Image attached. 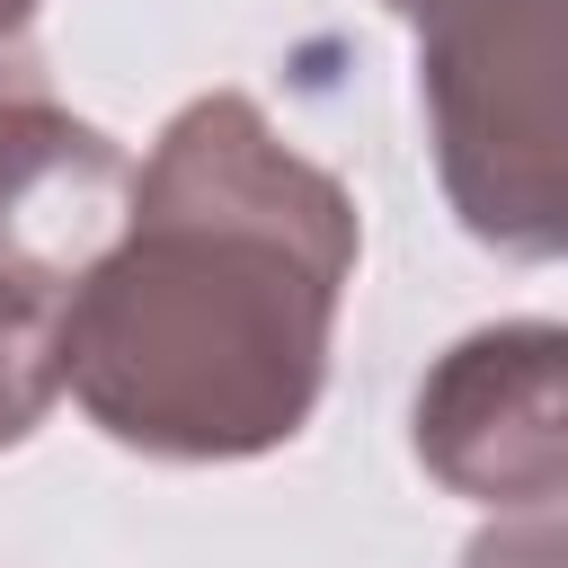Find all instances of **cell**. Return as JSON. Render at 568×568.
I'll return each instance as SVG.
<instances>
[{"label":"cell","mask_w":568,"mask_h":568,"mask_svg":"<svg viewBox=\"0 0 568 568\" xmlns=\"http://www.w3.org/2000/svg\"><path fill=\"white\" fill-rule=\"evenodd\" d=\"M417 36V106L453 222L524 266L568 257V0H382Z\"/></svg>","instance_id":"2"},{"label":"cell","mask_w":568,"mask_h":568,"mask_svg":"<svg viewBox=\"0 0 568 568\" xmlns=\"http://www.w3.org/2000/svg\"><path fill=\"white\" fill-rule=\"evenodd\" d=\"M355 240V195L257 98H186L133 169L106 257L62 293V390L106 444L151 462L293 444L328 390Z\"/></svg>","instance_id":"1"},{"label":"cell","mask_w":568,"mask_h":568,"mask_svg":"<svg viewBox=\"0 0 568 568\" xmlns=\"http://www.w3.org/2000/svg\"><path fill=\"white\" fill-rule=\"evenodd\" d=\"M462 568H568V497L506 506L497 524H479V532H470Z\"/></svg>","instance_id":"6"},{"label":"cell","mask_w":568,"mask_h":568,"mask_svg":"<svg viewBox=\"0 0 568 568\" xmlns=\"http://www.w3.org/2000/svg\"><path fill=\"white\" fill-rule=\"evenodd\" d=\"M36 9L44 0H0V62L9 53H36Z\"/></svg>","instance_id":"7"},{"label":"cell","mask_w":568,"mask_h":568,"mask_svg":"<svg viewBox=\"0 0 568 568\" xmlns=\"http://www.w3.org/2000/svg\"><path fill=\"white\" fill-rule=\"evenodd\" d=\"M417 462L470 506L568 497V320H497L453 337L408 408Z\"/></svg>","instance_id":"3"},{"label":"cell","mask_w":568,"mask_h":568,"mask_svg":"<svg viewBox=\"0 0 568 568\" xmlns=\"http://www.w3.org/2000/svg\"><path fill=\"white\" fill-rule=\"evenodd\" d=\"M133 160L115 133L71 115L36 53L0 62V284L62 302L115 240Z\"/></svg>","instance_id":"4"},{"label":"cell","mask_w":568,"mask_h":568,"mask_svg":"<svg viewBox=\"0 0 568 568\" xmlns=\"http://www.w3.org/2000/svg\"><path fill=\"white\" fill-rule=\"evenodd\" d=\"M53 320L62 302L0 284V453L36 435V417L62 399V364H53Z\"/></svg>","instance_id":"5"}]
</instances>
